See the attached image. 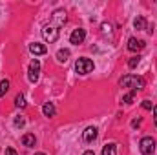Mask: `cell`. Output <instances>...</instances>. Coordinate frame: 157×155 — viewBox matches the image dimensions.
<instances>
[{"instance_id": "6da1fadb", "label": "cell", "mask_w": 157, "mask_h": 155, "mask_svg": "<svg viewBox=\"0 0 157 155\" xmlns=\"http://www.w3.org/2000/svg\"><path fill=\"white\" fill-rule=\"evenodd\" d=\"M122 88H128L132 91H137V89H143L144 88V78L143 77H137V75H126V77L121 78L119 82Z\"/></svg>"}, {"instance_id": "7a4b0ae2", "label": "cell", "mask_w": 157, "mask_h": 155, "mask_svg": "<svg viewBox=\"0 0 157 155\" xmlns=\"http://www.w3.org/2000/svg\"><path fill=\"white\" fill-rule=\"evenodd\" d=\"M93 60L91 59H86V57H80L77 59V62H75V71H77L78 75H88V73H91L93 71Z\"/></svg>"}, {"instance_id": "3957f363", "label": "cell", "mask_w": 157, "mask_h": 155, "mask_svg": "<svg viewBox=\"0 0 157 155\" xmlns=\"http://www.w3.org/2000/svg\"><path fill=\"white\" fill-rule=\"evenodd\" d=\"M42 37H44L46 42H49V44L57 42L59 40V28H55L53 24H46L42 28Z\"/></svg>"}, {"instance_id": "277c9868", "label": "cell", "mask_w": 157, "mask_h": 155, "mask_svg": "<svg viewBox=\"0 0 157 155\" xmlns=\"http://www.w3.org/2000/svg\"><path fill=\"white\" fill-rule=\"evenodd\" d=\"M139 150L143 155H152L155 152V141L152 137H143L139 142Z\"/></svg>"}, {"instance_id": "5b68a950", "label": "cell", "mask_w": 157, "mask_h": 155, "mask_svg": "<svg viewBox=\"0 0 157 155\" xmlns=\"http://www.w3.org/2000/svg\"><path fill=\"white\" fill-rule=\"evenodd\" d=\"M40 77V62L35 59V60H31V64H29V70H28V78H29V82L31 84H35Z\"/></svg>"}, {"instance_id": "8992f818", "label": "cell", "mask_w": 157, "mask_h": 155, "mask_svg": "<svg viewBox=\"0 0 157 155\" xmlns=\"http://www.w3.org/2000/svg\"><path fill=\"white\" fill-rule=\"evenodd\" d=\"M51 20H53V26L55 28L64 26V22H66V11L64 9H55L53 15H51Z\"/></svg>"}, {"instance_id": "52a82bcc", "label": "cell", "mask_w": 157, "mask_h": 155, "mask_svg": "<svg viewBox=\"0 0 157 155\" xmlns=\"http://www.w3.org/2000/svg\"><path fill=\"white\" fill-rule=\"evenodd\" d=\"M84 39H86V29L78 28V29H73V33H71V37H70V42L75 44V46H78V44L84 42Z\"/></svg>"}, {"instance_id": "ba28073f", "label": "cell", "mask_w": 157, "mask_h": 155, "mask_svg": "<svg viewBox=\"0 0 157 155\" xmlns=\"http://www.w3.org/2000/svg\"><path fill=\"white\" fill-rule=\"evenodd\" d=\"M82 139H84V142H93L97 139V128L95 126H88L84 130V133H82Z\"/></svg>"}, {"instance_id": "9c48e42d", "label": "cell", "mask_w": 157, "mask_h": 155, "mask_svg": "<svg viewBox=\"0 0 157 155\" xmlns=\"http://www.w3.org/2000/svg\"><path fill=\"white\" fill-rule=\"evenodd\" d=\"M144 46H146V44H144V40H137L135 37L128 39V49H130V51H141Z\"/></svg>"}, {"instance_id": "30bf717a", "label": "cell", "mask_w": 157, "mask_h": 155, "mask_svg": "<svg viewBox=\"0 0 157 155\" xmlns=\"http://www.w3.org/2000/svg\"><path fill=\"white\" fill-rule=\"evenodd\" d=\"M29 51L33 55H44L46 53V46L44 44H39V42H33V44H29Z\"/></svg>"}, {"instance_id": "8fae6325", "label": "cell", "mask_w": 157, "mask_h": 155, "mask_svg": "<svg viewBox=\"0 0 157 155\" xmlns=\"http://www.w3.org/2000/svg\"><path fill=\"white\" fill-rule=\"evenodd\" d=\"M42 113H44V117H55L57 110H55L53 102H46V104L42 106Z\"/></svg>"}, {"instance_id": "7c38bea8", "label": "cell", "mask_w": 157, "mask_h": 155, "mask_svg": "<svg viewBox=\"0 0 157 155\" xmlns=\"http://www.w3.org/2000/svg\"><path fill=\"white\" fill-rule=\"evenodd\" d=\"M35 142H37V139H35V135H33V133H26V135L22 137V144H24V146H28V148H33V146H35Z\"/></svg>"}, {"instance_id": "4fadbf2b", "label": "cell", "mask_w": 157, "mask_h": 155, "mask_svg": "<svg viewBox=\"0 0 157 155\" xmlns=\"http://www.w3.org/2000/svg\"><path fill=\"white\" fill-rule=\"evenodd\" d=\"M102 155H117V144L115 142H108L102 148Z\"/></svg>"}, {"instance_id": "5bb4252c", "label": "cell", "mask_w": 157, "mask_h": 155, "mask_svg": "<svg viewBox=\"0 0 157 155\" xmlns=\"http://www.w3.org/2000/svg\"><path fill=\"white\" fill-rule=\"evenodd\" d=\"M133 28L139 29V31L146 29V18H144V17H137V18L133 20Z\"/></svg>"}, {"instance_id": "9a60e30c", "label": "cell", "mask_w": 157, "mask_h": 155, "mask_svg": "<svg viewBox=\"0 0 157 155\" xmlns=\"http://www.w3.org/2000/svg\"><path fill=\"white\" fill-rule=\"evenodd\" d=\"M70 59V49H59L57 51V60L59 62H66Z\"/></svg>"}, {"instance_id": "2e32d148", "label": "cell", "mask_w": 157, "mask_h": 155, "mask_svg": "<svg viewBox=\"0 0 157 155\" xmlns=\"http://www.w3.org/2000/svg\"><path fill=\"white\" fill-rule=\"evenodd\" d=\"M15 106H17V108H26V99H24L22 93H18V95L15 97Z\"/></svg>"}, {"instance_id": "e0dca14e", "label": "cell", "mask_w": 157, "mask_h": 155, "mask_svg": "<svg viewBox=\"0 0 157 155\" xmlns=\"http://www.w3.org/2000/svg\"><path fill=\"white\" fill-rule=\"evenodd\" d=\"M7 89H9V80L4 78V80L0 82V97H4V95L7 93Z\"/></svg>"}, {"instance_id": "ac0fdd59", "label": "cell", "mask_w": 157, "mask_h": 155, "mask_svg": "<svg viewBox=\"0 0 157 155\" xmlns=\"http://www.w3.org/2000/svg\"><path fill=\"white\" fill-rule=\"evenodd\" d=\"M139 62H141V57H139V55H137V57H132V59L128 60V68H130V70H133V68H137V66H139Z\"/></svg>"}, {"instance_id": "d6986e66", "label": "cell", "mask_w": 157, "mask_h": 155, "mask_svg": "<svg viewBox=\"0 0 157 155\" xmlns=\"http://www.w3.org/2000/svg\"><path fill=\"white\" fill-rule=\"evenodd\" d=\"M133 99H135V91H130V93H126V95L122 97V102H124V104H132Z\"/></svg>"}, {"instance_id": "ffe728a7", "label": "cell", "mask_w": 157, "mask_h": 155, "mask_svg": "<svg viewBox=\"0 0 157 155\" xmlns=\"http://www.w3.org/2000/svg\"><path fill=\"white\" fill-rule=\"evenodd\" d=\"M24 124H26V120H24V117H17V119H15V126H17V128H22Z\"/></svg>"}, {"instance_id": "44dd1931", "label": "cell", "mask_w": 157, "mask_h": 155, "mask_svg": "<svg viewBox=\"0 0 157 155\" xmlns=\"http://www.w3.org/2000/svg\"><path fill=\"white\" fill-rule=\"evenodd\" d=\"M102 31H104V33H112V24L104 22V24H102Z\"/></svg>"}, {"instance_id": "7402d4cb", "label": "cell", "mask_w": 157, "mask_h": 155, "mask_svg": "<svg viewBox=\"0 0 157 155\" xmlns=\"http://www.w3.org/2000/svg\"><path fill=\"white\" fill-rule=\"evenodd\" d=\"M143 108L144 110H152V102L150 100H143Z\"/></svg>"}, {"instance_id": "603a6c76", "label": "cell", "mask_w": 157, "mask_h": 155, "mask_svg": "<svg viewBox=\"0 0 157 155\" xmlns=\"http://www.w3.org/2000/svg\"><path fill=\"white\" fill-rule=\"evenodd\" d=\"M6 155H18V153H17L13 148H6Z\"/></svg>"}, {"instance_id": "cb8c5ba5", "label": "cell", "mask_w": 157, "mask_h": 155, "mask_svg": "<svg viewBox=\"0 0 157 155\" xmlns=\"http://www.w3.org/2000/svg\"><path fill=\"white\" fill-rule=\"evenodd\" d=\"M139 124H141V119H133V120H132V126H133V128H137Z\"/></svg>"}, {"instance_id": "d4e9b609", "label": "cell", "mask_w": 157, "mask_h": 155, "mask_svg": "<svg viewBox=\"0 0 157 155\" xmlns=\"http://www.w3.org/2000/svg\"><path fill=\"white\" fill-rule=\"evenodd\" d=\"M154 122H155V126H157V106H154Z\"/></svg>"}, {"instance_id": "484cf974", "label": "cell", "mask_w": 157, "mask_h": 155, "mask_svg": "<svg viewBox=\"0 0 157 155\" xmlns=\"http://www.w3.org/2000/svg\"><path fill=\"white\" fill-rule=\"evenodd\" d=\"M82 155H95V153H93L91 150H88V152H84V153H82Z\"/></svg>"}, {"instance_id": "4316f807", "label": "cell", "mask_w": 157, "mask_h": 155, "mask_svg": "<svg viewBox=\"0 0 157 155\" xmlns=\"http://www.w3.org/2000/svg\"><path fill=\"white\" fill-rule=\"evenodd\" d=\"M35 155H46V153H42V152H40V153H35Z\"/></svg>"}]
</instances>
